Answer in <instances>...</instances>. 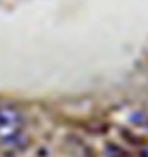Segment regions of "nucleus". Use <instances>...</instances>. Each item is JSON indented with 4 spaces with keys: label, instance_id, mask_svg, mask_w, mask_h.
I'll list each match as a JSON object with an SVG mask.
<instances>
[{
    "label": "nucleus",
    "instance_id": "1",
    "mask_svg": "<svg viewBox=\"0 0 148 157\" xmlns=\"http://www.w3.org/2000/svg\"><path fill=\"white\" fill-rule=\"evenodd\" d=\"M23 115L14 107H0V141L16 145L23 138Z\"/></svg>",
    "mask_w": 148,
    "mask_h": 157
},
{
    "label": "nucleus",
    "instance_id": "2",
    "mask_svg": "<svg viewBox=\"0 0 148 157\" xmlns=\"http://www.w3.org/2000/svg\"><path fill=\"white\" fill-rule=\"evenodd\" d=\"M141 157H148V147L141 150Z\"/></svg>",
    "mask_w": 148,
    "mask_h": 157
}]
</instances>
